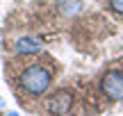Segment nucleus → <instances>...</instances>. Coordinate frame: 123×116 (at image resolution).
I'll list each match as a JSON object with an SVG mask.
<instances>
[{
	"instance_id": "nucleus-1",
	"label": "nucleus",
	"mask_w": 123,
	"mask_h": 116,
	"mask_svg": "<svg viewBox=\"0 0 123 116\" xmlns=\"http://www.w3.org/2000/svg\"><path fill=\"white\" fill-rule=\"evenodd\" d=\"M14 82L16 89L23 91L27 98H43L53 87V68H48L43 62H25L18 68Z\"/></svg>"
},
{
	"instance_id": "nucleus-2",
	"label": "nucleus",
	"mask_w": 123,
	"mask_h": 116,
	"mask_svg": "<svg viewBox=\"0 0 123 116\" xmlns=\"http://www.w3.org/2000/svg\"><path fill=\"white\" fill-rule=\"evenodd\" d=\"M100 91L112 103H123V71L110 68L100 77Z\"/></svg>"
},
{
	"instance_id": "nucleus-7",
	"label": "nucleus",
	"mask_w": 123,
	"mask_h": 116,
	"mask_svg": "<svg viewBox=\"0 0 123 116\" xmlns=\"http://www.w3.org/2000/svg\"><path fill=\"white\" fill-rule=\"evenodd\" d=\"M2 116H21V114H18V112H5Z\"/></svg>"
},
{
	"instance_id": "nucleus-3",
	"label": "nucleus",
	"mask_w": 123,
	"mask_h": 116,
	"mask_svg": "<svg viewBox=\"0 0 123 116\" xmlns=\"http://www.w3.org/2000/svg\"><path fill=\"white\" fill-rule=\"evenodd\" d=\"M75 105V98L68 89H57L48 100H46V112L48 116H66L73 109Z\"/></svg>"
},
{
	"instance_id": "nucleus-6",
	"label": "nucleus",
	"mask_w": 123,
	"mask_h": 116,
	"mask_svg": "<svg viewBox=\"0 0 123 116\" xmlns=\"http://www.w3.org/2000/svg\"><path fill=\"white\" fill-rule=\"evenodd\" d=\"M107 5H110V9H112L114 14L123 16V0H107Z\"/></svg>"
},
{
	"instance_id": "nucleus-8",
	"label": "nucleus",
	"mask_w": 123,
	"mask_h": 116,
	"mask_svg": "<svg viewBox=\"0 0 123 116\" xmlns=\"http://www.w3.org/2000/svg\"><path fill=\"white\" fill-rule=\"evenodd\" d=\"M2 107H5V100H2V98H0V109H2Z\"/></svg>"
},
{
	"instance_id": "nucleus-4",
	"label": "nucleus",
	"mask_w": 123,
	"mask_h": 116,
	"mask_svg": "<svg viewBox=\"0 0 123 116\" xmlns=\"http://www.w3.org/2000/svg\"><path fill=\"white\" fill-rule=\"evenodd\" d=\"M14 52L16 55H25V57H32V55L41 52V43L32 36H18L14 41Z\"/></svg>"
},
{
	"instance_id": "nucleus-5",
	"label": "nucleus",
	"mask_w": 123,
	"mask_h": 116,
	"mask_svg": "<svg viewBox=\"0 0 123 116\" xmlns=\"http://www.w3.org/2000/svg\"><path fill=\"white\" fill-rule=\"evenodd\" d=\"M82 0H57V14L64 18H73L82 12Z\"/></svg>"
}]
</instances>
